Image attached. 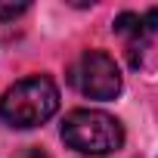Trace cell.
<instances>
[{"mask_svg": "<svg viewBox=\"0 0 158 158\" xmlns=\"http://www.w3.org/2000/svg\"><path fill=\"white\" fill-rule=\"evenodd\" d=\"M56 109H59V90L44 74H31L25 81L13 84L0 99V118L19 130L40 127L56 115Z\"/></svg>", "mask_w": 158, "mask_h": 158, "instance_id": "cell-1", "label": "cell"}, {"mask_svg": "<svg viewBox=\"0 0 158 158\" xmlns=\"http://www.w3.org/2000/svg\"><path fill=\"white\" fill-rule=\"evenodd\" d=\"M62 139L84 155H109L124 146V127L118 118L99 109H74L62 121Z\"/></svg>", "mask_w": 158, "mask_h": 158, "instance_id": "cell-2", "label": "cell"}, {"mask_svg": "<svg viewBox=\"0 0 158 158\" xmlns=\"http://www.w3.org/2000/svg\"><path fill=\"white\" fill-rule=\"evenodd\" d=\"M68 84L90 99H115L121 93V71L115 65V59L102 50H87L77 56V62L68 68Z\"/></svg>", "mask_w": 158, "mask_h": 158, "instance_id": "cell-3", "label": "cell"}, {"mask_svg": "<svg viewBox=\"0 0 158 158\" xmlns=\"http://www.w3.org/2000/svg\"><path fill=\"white\" fill-rule=\"evenodd\" d=\"M28 10V3H0V19H16Z\"/></svg>", "mask_w": 158, "mask_h": 158, "instance_id": "cell-4", "label": "cell"}, {"mask_svg": "<svg viewBox=\"0 0 158 158\" xmlns=\"http://www.w3.org/2000/svg\"><path fill=\"white\" fill-rule=\"evenodd\" d=\"M143 25H146L149 34H158V10H149V13L143 16Z\"/></svg>", "mask_w": 158, "mask_h": 158, "instance_id": "cell-5", "label": "cell"}, {"mask_svg": "<svg viewBox=\"0 0 158 158\" xmlns=\"http://www.w3.org/2000/svg\"><path fill=\"white\" fill-rule=\"evenodd\" d=\"M16 158H50V155H47L44 149H37V146H28V149H22Z\"/></svg>", "mask_w": 158, "mask_h": 158, "instance_id": "cell-6", "label": "cell"}]
</instances>
